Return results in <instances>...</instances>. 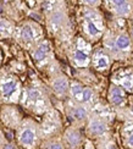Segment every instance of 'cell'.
Instances as JSON below:
<instances>
[{"instance_id":"6da1fadb","label":"cell","mask_w":133,"mask_h":149,"mask_svg":"<svg viewBox=\"0 0 133 149\" xmlns=\"http://www.w3.org/2000/svg\"><path fill=\"white\" fill-rule=\"evenodd\" d=\"M103 48L111 59H123L133 52V44L126 28L106 29L103 36Z\"/></svg>"},{"instance_id":"7a4b0ae2","label":"cell","mask_w":133,"mask_h":149,"mask_svg":"<svg viewBox=\"0 0 133 149\" xmlns=\"http://www.w3.org/2000/svg\"><path fill=\"white\" fill-rule=\"evenodd\" d=\"M79 23L84 38L89 42H97L104 36L106 26L103 14L94 8L81 6Z\"/></svg>"},{"instance_id":"3957f363","label":"cell","mask_w":133,"mask_h":149,"mask_svg":"<svg viewBox=\"0 0 133 149\" xmlns=\"http://www.w3.org/2000/svg\"><path fill=\"white\" fill-rule=\"evenodd\" d=\"M18 144L24 149H36L40 141V130L31 119H24L17 126Z\"/></svg>"},{"instance_id":"277c9868","label":"cell","mask_w":133,"mask_h":149,"mask_svg":"<svg viewBox=\"0 0 133 149\" xmlns=\"http://www.w3.org/2000/svg\"><path fill=\"white\" fill-rule=\"evenodd\" d=\"M21 103L27 109L34 111L37 114L48 111L50 108L49 99L42 88L37 86L28 87L26 91L22 92L21 94Z\"/></svg>"},{"instance_id":"5b68a950","label":"cell","mask_w":133,"mask_h":149,"mask_svg":"<svg viewBox=\"0 0 133 149\" xmlns=\"http://www.w3.org/2000/svg\"><path fill=\"white\" fill-rule=\"evenodd\" d=\"M14 33H16L17 40L27 49H32L38 42L43 39V29L34 21L22 22Z\"/></svg>"},{"instance_id":"8992f818","label":"cell","mask_w":133,"mask_h":149,"mask_svg":"<svg viewBox=\"0 0 133 149\" xmlns=\"http://www.w3.org/2000/svg\"><path fill=\"white\" fill-rule=\"evenodd\" d=\"M22 94L21 82L17 77L12 74H5L0 77V98L5 103H17L20 102Z\"/></svg>"},{"instance_id":"52a82bcc","label":"cell","mask_w":133,"mask_h":149,"mask_svg":"<svg viewBox=\"0 0 133 149\" xmlns=\"http://www.w3.org/2000/svg\"><path fill=\"white\" fill-rule=\"evenodd\" d=\"M47 24L50 33L60 34L68 26V16L65 6L54 5L48 10L47 14Z\"/></svg>"},{"instance_id":"ba28073f","label":"cell","mask_w":133,"mask_h":149,"mask_svg":"<svg viewBox=\"0 0 133 149\" xmlns=\"http://www.w3.org/2000/svg\"><path fill=\"white\" fill-rule=\"evenodd\" d=\"M92 47L84 38H76L70 53L71 63L76 67H87L91 64Z\"/></svg>"},{"instance_id":"9c48e42d","label":"cell","mask_w":133,"mask_h":149,"mask_svg":"<svg viewBox=\"0 0 133 149\" xmlns=\"http://www.w3.org/2000/svg\"><path fill=\"white\" fill-rule=\"evenodd\" d=\"M68 95L73 102L82 104V105H86L88 108H89L91 105H93L97 99V94L93 88L83 86L79 82H76V81L70 82Z\"/></svg>"},{"instance_id":"30bf717a","label":"cell","mask_w":133,"mask_h":149,"mask_svg":"<svg viewBox=\"0 0 133 149\" xmlns=\"http://www.w3.org/2000/svg\"><path fill=\"white\" fill-rule=\"evenodd\" d=\"M105 9L117 18H131L133 0H103Z\"/></svg>"},{"instance_id":"8fae6325","label":"cell","mask_w":133,"mask_h":149,"mask_svg":"<svg viewBox=\"0 0 133 149\" xmlns=\"http://www.w3.org/2000/svg\"><path fill=\"white\" fill-rule=\"evenodd\" d=\"M109 123L106 119L101 115H91L87 120V133L94 138L104 137L109 133Z\"/></svg>"},{"instance_id":"7c38bea8","label":"cell","mask_w":133,"mask_h":149,"mask_svg":"<svg viewBox=\"0 0 133 149\" xmlns=\"http://www.w3.org/2000/svg\"><path fill=\"white\" fill-rule=\"evenodd\" d=\"M66 114L73 123H84L89 119L91 110L86 105L78 104L71 99V102L66 105Z\"/></svg>"},{"instance_id":"4fadbf2b","label":"cell","mask_w":133,"mask_h":149,"mask_svg":"<svg viewBox=\"0 0 133 149\" xmlns=\"http://www.w3.org/2000/svg\"><path fill=\"white\" fill-rule=\"evenodd\" d=\"M31 55H32L34 63L38 66H42L49 63L50 58H52V45L48 40L42 39L31 49Z\"/></svg>"},{"instance_id":"5bb4252c","label":"cell","mask_w":133,"mask_h":149,"mask_svg":"<svg viewBox=\"0 0 133 149\" xmlns=\"http://www.w3.org/2000/svg\"><path fill=\"white\" fill-rule=\"evenodd\" d=\"M91 63L95 71L107 72L111 67V56L104 48H99L92 53Z\"/></svg>"},{"instance_id":"9a60e30c","label":"cell","mask_w":133,"mask_h":149,"mask_svg":"<svg viewBox=\"0 0 133 149\" xmlns=\"http://www.w3.org/2000/svg\"><path fill=\"white\" fill-rule=\"evenodd\" d=\"M107 100H109L111 107L116 109H123L127 104V95L120 86L111 83L109 91H107Z\"/></svg>"},{"instance_id":"2e32d148","label":"cell","mask_w":133,"mask_h":149,"mask_svg":"<svg viewBox=\"0 0 133 149\" xmlns=\"http://www.w3.org/2000/svg\"><path fill=\"white\" fill-rule=\"evenodd\" d=\"M50 88H52L54 94L60 98L65 99L68 97V91H70V81L68 78L62 73H59L54 76L50 81Z\"/></svg>"},{"instance_id":"e0dca14e","label":"cell","mask_w":133,"mask_h":149,"mask_svg":"<svg viewBox=\"0 0 133 149\" xmlns=\"http://www.w3.org/2000/svg\"><path fill=\"white\" fill-rule=\"evenodd\" d=\"M61 127V121L59 114L55 110H48V113L43 120L42 126H39L40 134H53Z\"/></svg>"},{"instance_id":"ac0fdd59","label":"cell","mask_w":133,"mask_h":149,"mask_svg":"<svg viewBox=\"0 0 133 149\" xmlns=\"http://www.w3.org/2000/svg\"><path fill=\"white\" fill-rule=\"evenodd\" d=\"M112 83L120 86L125 92L133 93V70L131 67L120 70L114 74Z\"/></svg>"},{"instance_id":"d6986e66","label":"cell","mask_w":133,"mask_h":149,"mask_svg":"<svg viewBox=\"0 0 133 149\" xmlns=\"http://www.w3.org/2000/svg\"><path fill=\"white\" fill-rule=\"evenodd\" d=\"M64 141L65 144L71 148V149H77L81 147L82 142H83V136H82L81 131L76 127H70L65 131L64 134Z\"/></svg>"},{"instance_id":"ffe728a7","label":"cell","mask_w":133,"mask_h":149,"mask_svg":"<svg viewBox=\"0 0 133 149\" xmlns=\"http://www.w3.org/2000/svg\"><path fill=\"white\" fill-rule=\"evenodd\" d=\"M122 136L125 138V142L130 148L133 149V120L127 121L123 125L122 128Z\"/></svg>"},{"instance_id":"44dd1931","label":"cell","mask_w":133,"mask_h":149,"mask_svg":"<svg viewBox=\"0 0 133 149\" xmlns=\"http://www.w3.org/2000/svg\"><path fill=\"white\" fill-rule=\"evenodd\" d=\"M15 32V26L9 20L0 17V37H10Z\"/></svg>"},{"instance_id":"7402d4cb","label":"cell","mask_w":133,"mask_h":149,"mask_svg":"<svg viewBox=\"0 0 133 149\" xmlns=\"http://www.w3.org/2000/svg\"><path fill=\"white\" fill-rule=\"evenodd\" d=\"M81 6H87V8L99 9L103 5V0H78Z\"/></svg>"},{"instance_id":"603a6c76","label":"cell","mask_w":133,"mask_h":149,"mask_svg":"<svg viewBox=\"0 0 133 149\" xmlns=\"http://www.w3.org/2000/svg\"><path fill=\"white\" fill-rule=\"evenodd\" d=\"M44 149H65V147L58 139H50V141H48L45 143Z\"/></svg>"},{"instance_id":"cb8c5ba5","label":"cell","mask_w":133,"mask_h":149,"mask_svg":"<svg viewBox=\"0 0 133 149\" xmlns=\"http://www.w3.org/2000/svg\"><path fill=\"white\" fill-rule=\"evenodd\" d=\"M128 34H130V38H131V40H132V44H133V21H131L130 22V24H128Z\"/></svg>"},{"instance_id":"d4e9b609","label":"cell","mask_w":133,"mask_h":149,"mask_svg":"<svg viewBox=\"0 0 133 149\" xmlns=\"http://www.w3.org/2000/svg\"><path fill=\"white\" fill-rule=\"evenodd\" d=\"M104 147H105V149H116L115 144H114L112 142H106V143H104Z\"/></svg>"},{"instance_id":"484cf974","label":"cell","mask_w":133,"mask_h":149,"mask_svg":"<svg viewBox=\"0 0 133 149\" xmlns=\"http://www.w3.org/2000/svg\"><path fill=\"white\" fill-rule=\"evenodd\" d=\"M4 149H17L14 144H6L5 147H4Z\"/></svg>"},{"instance_id":"4316f807","label":"cell","mask_w":133,"mask_h":149,"mask_svg":"<svg viewBox=\"0 0 133 149\" xmlns=\"http://www.w3.org/2000/svg\"><path fill=\"white\" fill-rule=\"evenodd\" d=\"M130 114H131V117H132V120H133V104L131 105V108H130Z\"/></svg>"},{"instance_id":"83f0119b","label":"cell","mask_w":133,"mask_h":149,"mask_svg":"<svg viewBox=\"0 0 133 149\" xmlns=\"http://www.w3.org/2000/svg\"><path fill=\"white\" fill-rule=\"evenodd\" d=\"M1 61H3V53L0 50V64H1Z\"/></svg>"},{"instance_id":"f1b7e54d","label":"cell","mask_w":133,"mask_h":149,"mask_svg":"<svg viewBox=\"0 0 133 149\" xmlns=\"http://www.w3.org/2000/svg\"><path fill=\"white\" fill-rule=\"evenodd\" d=\"M131 18H132V21H133V10H132V15H131Z\"/></svg>"}]
</instances>
